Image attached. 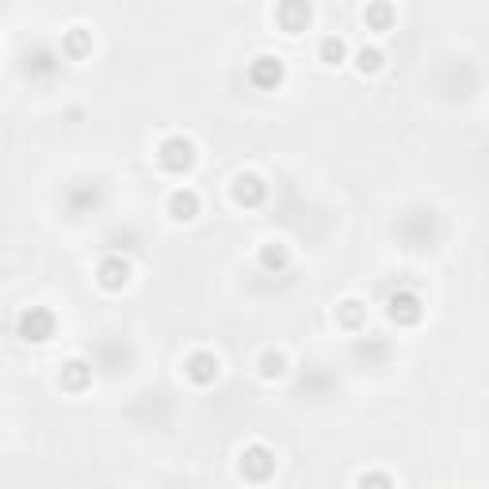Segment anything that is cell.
I'll return each instance as SVG.
<instances>
[{
  "instance_id": "1",
  "label": "cell",
  "mask_w": 489,
  "mask_h": 489,
  "mask_svg": "<svg viewBox=\"0 0 489 489\" xmlns=\"http://www.w3.org/2000/svg\"><path fill=\"white\" fill-rule=\"evenodd\" d=\"M50 329H54V317L46 314V310H27V314L19 317V332L31 337V340H46Z\"/></svg>"
},
{
  "instance_id": "2",
  "label": "cell",
  "mask_w": 489,
  "mask_h": 489,
  "mask_svg": "<svg viewBox=\"0 0 489 489\" xmlns=\"http://www.w3.org/2000/svg\"><path fill=\"white\" fill-rule=\"evenodd\" d=\"M161 165L165 168H188L191 165V141L188 138H168L161 146Z\"/></svg>"
},
{
  "instance_id": "3",
  "label": "cell",
  "mask_w": 489,
  "mask_h": 489,
  "mask_svg": "<svg viewBox=\"0 0 489 489\" xmlns=\"http://www.w3.org/2000/svg\"><path fill=\"white\" fill-rule=\"evenodd\" d=\"M390 314L398 317V321H417V317H421V306H417L413 295H394V299H390Z\"/></svg>"
},
{
  "instance_id": "4",
  "label": "cell",
  "mask_w": 489,
  "mask_h": 489,
  "mask_svg": "<svg viewBox=\"0 0 489 489\" xmlns=\"http://www.w3.org/2000/svg\"><path fill=\"white\" fill-rule=\"evenodd\" d=\"M188 371H191V379L207 382V379H214V375H218V359L207 356V352H199V356L188 359Z\"/></svg>"
},
{
  "instance_id": "5",
  "label": "cell",
  "mask_w": 489,
  "mask_h": 489,
  "mask_svg": "<svg viewBox=\"0 0 489 489\" xmlns=\"http://www.w3.org/2000/svg\"><path fill=\"white\" fill-rule=\"evenodd\" d=\"M241 466H245L252 478H264V474L272 470V455H268L264 448H249V451H245V463H241Z\"/></svg>"
},
{
  "instance_id": "6",
  "label": "cell",
  "mask_w": 489,
  "mask_h": 489,
  "mask_svg": "<svg viewBox=\"0 0 489 489\" xmlns=\"http://www.w3.org/2000/svg\"><path fill=\"white\" fill-rule=\"evenodd\" d=\"M279 77H283V69L275 58H257V66H252V81L257 84H275Z\"/></svg>"
},
{
  "instance_id": "7",
  "label": "cell",
  "mask_w": 489,
  "mask_h": 489,
  "mask_svg": "<svg viewBox=\"0 0 489 489\" xmlns=\"http://www.w3.org/2000/svg\"><path fill=\"white\" fill-rule=\"evenodd\" d=\"M233 195H237L241 203H257L260 195H264V188H260V180H252V176H241L237 188H233Z\"/></svg>"
},
{
  "instance_id": "8",
  "label": "cell",
  "mask_w": 489,
  "mask_h": 489,
  "mask_svg": "<svg viewBox=\"0 0 489 489\" xmlns=\"http://www.w3.org/2000/svg\"><path fill=\"white\" fill-rule=\"evenodd\" d=\"M100 279H103V287H119V283H126V264H123V260H108V264L100 268Z\"/></svg>"
},
{
  "instance_id": "9",
  "label": "cell",
  "mask_w": 489,
  "mask_h": 489,
  "mask_svg": "<svg viewBox=\"0 0 489 489\" xmlns=\"http://www.w3.org/2000/svg\"><path fill=\"white\" fill-rule=\"evenodd\" d=\"M172 210H176V218H191V214H195V195H191V191H176V195H172Z\"/></svg>"
},
{
  "instance_id": "10",
  "label": "cell",
  "mask_w": 489,
  "mask_h": 489,
  "mask_svg": "<svg viewBox=\"0 0 489 489\" xmlns=\"http://www.w3.org/2000/svg\"><path fill=\"white\" fill-rule=\"evenodd\" d=\"M359 486H363V489H390V481H386V478H379V474H371V478H363Z\"/></svg>"
},
{
  "instance_id": "11",
  "label": "cell",
  "mask_w": 489,
  "mask_h": 489,
  "mask_svg": "<svg viewBox=\"0 0 489 489\" xmlns=\"http://www.w3.org/2000/svg\"><path fill=\"white\" fill-rule=\"evenodd\" d=\"M340 54H344V46H340L337 39H329V42H325V58H340Z\"/></svg>"
},
{
  "instance_id": "12",
  "label": "cell",
  "mask_w": 489,
  "mask_h": 489,
  "mask_svg": "<svg viewBox=\"0 0 489 489\" xmlns=\"http://www.w3.org/2000/svg\"><path fill=\"white\" fill-rule=\"evenodd\" d=\"M359 61H363V69H375V66H379V54H375V50H363V54H359Z\"/></svg>"
},
{
  "instance_id": "13",
  "label": "cell",
  "mask_w": 489,
  "mask_h": 489,
  "mask_svg": "<svg viewBox=\"0 0 489 489\" xmlns=\"http://www.w3.org/2000/svg\"><path fill=\"white\" fill-rule=\"evenodd\" d=\"M264 371L268 375H279V356H264Z\"/></svg>"
},
{
  "instance_id": "14",
  "label": "cell",
  "mask_w": 489,
  "mask_h": 489,
  "mask_svg": "<svg viewBox=\"0 0 489 489\" xmlns=\"http://www.w3.org/2000/svg\"><path fill=\"white\" fill-rule=\"evenodd\" d=\"M268 264H283V249H268Z\"/></svg>"
}]
</instances>
